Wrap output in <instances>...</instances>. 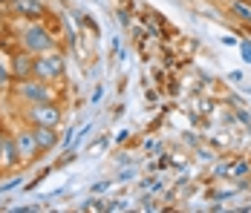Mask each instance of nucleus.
Returning <instances> with one entry per match:
<instances>
[{
	"instance_id": "obj_14",
	"label": "nucleus",
	"mask_w": 251,
	"mask_h": 213,
	"mask_svg": "<svg viewBox=\"0 0 251 213\" xmlns=\"http://www.w3.org/2000/svg\"><path fill=\"white\" fill-rule=\"evenodd\" d=\"M234 118L240 121V124H246V130L251 133V113L246 107H234Z\"/></svg>"
},
{
	"instance_id": "obj_12",
	"label": "nucleus",
	"mask_w": 251,
	"mask_h": 213,
	"mask_svg": "<svg viewBox=\"0 0 251 213\" xmlns=\"http://www.w3.org/2000/svg\"><path fill=\"white\" fill-rule=\"evenodd\" d=\"M249 173H251V162H246V159L231 162V179H246Z\"/></svg>"
},
{
	"instance_id": "obj_8",
	"label": "nucleus",
	"mask_w": 251,
	"mask_h": 213,
	"mask_svg": "<svg viewBox=\"0 0 251 213\" xmlns=\"http://www.w3.org/2000/svg\"><path fill=\"white\" fill-rule=\"evenodd\" d=\"M24 162H21V153H18V144H15V136L6 133V142H3V153H0V173H15L21 170Z\"/></svg>"
},
{
	"instance_id": "obj_2",
	"label": "nucleus",
	"mask_w": 251,
	"mask_h": 213,
	"mask_svg": "<svg viewBox=\"0 0 251 213\" xmlns=\"http://www.w3.org/2000/svg\"><path fill=\"white\" fill-rule=\"evenodd\" d=\"M9 95L15 104H41V101H58V93H55V84L50 81H41V78H24V81H12L9 84Z\"/></svg>"
},
{
	"instance_id": "obj_6",
	"label": "nucleus",
	"mask_w": 251,
	"mask_h": 213,
	"mask_svg": "<svg viewBox=\"0 0 251 213\" xmlns=\"http://www.w3.org/2000/svg\"><path fill=\"white\" fill-rule=\"evenodd\" d=\"M9 18H18V21H47L50 18V9L44 0H12L9 3Z\"/></svg>"
},
{
	"instance_id": "obj_13",
	"label": "nucleus",
	"mask_w": 251,
	"mask_h": 213,
	"mask_svg": "<svg viewBox=\"0 0 251 213\" xmlns=\"http://www.w3.org/2000/svg\"><path fill=\"white\" fill-rule=\"evenodd\" d=\"M133 179H139V167L136 165H127L119 176H116V182H122V185H127V182H133Z\"/></svg>"
},
{
	"instance_id": "obj_9",
	"label": "nucleus",
	"mask_w": 251,
	"mask_h": 213,
	"mask_svg": "<svg viewBox=\"0 0 251 213\" xmlns=\"http://www.w3.org/2000/svg\"><path fill=\"white\" fill-rule=\"evenodd\" d=\"M32 133H35V142L44 156L61 147V127H32Z\"/></svg>"
},
{
	"instance_id": "obj_4",
	"label": "nucleus",
	"mask_w": 251,
	"mask_h": 213,
	"mask_svg": "<svg viewBox=\"0 0 251 213\" xmlns=\"http://www.w3.org/2000/svg\"><path fill=\"white\" fill-rule=\"evenodd\" d=\"M64 75H67V55L64 52L52 49V52H44L35 58V78L58 84V81H64Z\"/></svg>"
},
{
	"instance_id": "obj_26",
	"label": "nucleus",
	"mask_w": 251,
	"mask_h": 213,
	"mask_svg": "<svg viewBox=\"0 0 251 213\" xmlns=\"http://www.w3.org/2000/svg\"><path fill=\"white\" fill-rule=\"evenodd\" d=\"M243 93H246V98H249V101H251V87H246V90H243Z\"/></svg>"
},
{
	"instance_id": "obj_15",
	"label": "nucleus",
	"mask_w": 251,
	"mask_h": 213,
	"mask_svg": "<svg viewBox=\"0 0 251 213\" xmlns=\"http://www.w3.org/2000/svg\"><path fill=\"white\" fill-rule=\"evenodd\" d=\"M73 144H75V130H73V127H67V130L61 133V150H70Z\"/></svg>"
},
{
	"instance_id": "obj_23",
	"label": "nucleus",
	"mask_w": 251,
	"mask_h": 213,
	"mask_svg": "<svg viewBox=\"0 0 251 213\" xmlns=\"http://www.w3.org/2000/svg\"><path fill=\"white\" fill-rule=\"evenodd\" d=\"M101 95H104V87H96V90H93V104H99Z\"/></svg>"
},
{
	"instance_id": "obj_16",
	"label": "nucleus",
	"mask_w": 251,
	"mask_h": 213,
	"mask_svg": "<svg viewBox=\"0 0 251 213\" xmlns=\"http://www.w3.org/2000/svg\"><path fill=\"white\" fill-rule=\"evenodd\" d=\"M240 58H243V61H246V64H251V41L249 38H240Z\"/></svg>"
},
{
	"instance_id": "obj_5",
	"label": "nucleus",
	"mask_w": 251,
	"mask_h": 213,
	"mask_svg": "<svg viewBox=\"0 0 251 213\" xmlns=\"http://www.w3.org/2000/svg\"><path fill=\"white\" fill-rule=\"evenodd\" d=\"M12 136H15V144H18V153H21V162L26 165H32V162H38V156H44L41 153V147L35 142V133H32V127L29 124H18L15 130H12Z\"/></svg>"
},
{
	"instance_id": "obj_7",
	"label": "nucleus",
	"mask_w": 251,
	"mask_h": 213,
	"mask_svg": "<svg viewBox=\"0 0 251 213\" xmlns=\"http://www.w3.org/2000/svg\"><path fill=\"white\" fill-rule=\"evenodd\" d=\"M9 75H12V81L32 78V75H35V55L18 47L12 55H9Z\"/></svg>"
},
{
	"instance_id": "obj_25",
	"label": "nucleus",
	"mask_w": 251,
	"mask_h": 213,
	"mask_svg": "<svg viewBox=\"0 0 251 213\" xmlns=\"http://www.w3.org/2000/svg\"><path fill=\"white\" fill-rule=\"evenodd\" d=\"M6 133H9V130H6V127L0 124V153H3V142H6Z\"/></svg>"
},
{
	"instance_id": "obj_11",
	"label": "nucleus",
	"mask_w": 251,
	"mask_h": 213,
	"mask_svg": "<svg viewBox=\"0 0 251 213\" xmlns=\"http://www.w3.org/2000/svg\"><path fill=\"white\" fill-rule=\"evenodd\" d=\"M231 162H234V159H228V156H223V159H220V162H217V165H214V170H211V176H214V179H231Z\"/></svg>"
},
{
	"instance_id": "obj_22",
	"label": "nucleus",
	"mask_w": 251,
	"mask_h": 213,
	"mask_svg": "<svg viewBox=\"0 0 251 213\" xmlns=\"http://www.w3.org/2000/svg\"><path fill=\"white\" fill-rule=\"evenodd\" d=\"M119 21H122V24H130V12H127V9H119Z\"/></svg>"
},
{
	"instance_id": "obj_17",
	"label": "nucleus",
	"mask_w": 251,
	"mask_h": 213,
	"mask_svg": "<svg viewBox=\"0 0 251 213\" xmlns=\"http://www.w3.org/2000/svg\"><path fill=\"white\" fill-rule=\"evenodd\" d=\"M220 44H223V47H240V38H237V35H223Z\"/></svg>"
},
{
	"instance_id": "obj_21",
	"label": "nucleus",
	"mask_w": 251,
	"mask_h": 213,
	"mask_svg": "<svg viewBox=\"0 0 251 213\" xmlns=\"http://www.w3.org/2000/svg\"><path fill=\"white\" fill-rule=\"evenodd\" d=\"M125 142H130V130H122V133L116 136V144H125Z\"/></svg>"
},
{
	"instance_id": "obj_27",
	"label": "nucleus",
	"mask_w": 251,
	"mask_h": 213,
	"mask_svg": "<svg viewBox=\"0 0 251 213\" xmlns=\"http://www.w3.org/2000/svg\"><path fill=\"white\" fill-rule=\"evenodd\" d=\"M6 3H12V0H6Z\"/></svg>"
},
{
	"instance_id": "obj_3",
	"label": "nucleus",
	"mask_w": 251,
	"mask_h": 213,
	"mask_svg": "<svg viewBox=\"0 0 251 213\" xmlns=\"http://www.w3.org/2000/svg\"><path fill=\"white\" fill-rule=\"evenodd\" d=\"M18 118L29 127H61L64 124V107L61 101H41V104H26L18 113Z\"/></svg>"
},
{
	"instance_id": "obj_20",
	"label": "nucleus",
	"mask_w": 251,
	"mask_h": 213,
	"mask_svg": "<svg viewBox=\"0 0 251 213\" xmlns=\"http://www.w3.org/2000/svg\"><path fill=\"white\" fill-rule=\"evenodd\" d=\"M228 81H231V84H240V81H243V72H240V70L228 72Z\"/></svg>"
},
{
	"instance_id": "obj_18",
	"label": "nucleus",
	"mask_w": 251,
	"mask_h": 213,
	"mask_svg": "<svg viewBox=\"0 0 251 213\" xmlns=\"http://www.w3.org/2000/svg\"><path fill=\"white\" fill-rule=\"evenodd\" d=\"M18 185H21V179L15 176V179H9V182H3V185H0V193H9V190H15Z\"/></svg>"
},
{
	"instance_id": "obj_28",
	"label": "nucleus",
	"mask_w": 251,
	"mask_h": 213,
	"mask_svg": "<svg viewBox=\"0 0 251 213\" xmlns=\"http://www.w3.org/2000/svg\"><path fill=\"white\" fill-rule=\"evenodd\" d=\"M249 32H251V26H249Z\"/></svg>"
},
{
	"instance_id": "obj_10",
	"label": "nucleus",
	"mask_w": 251,
	"mask_h": 213,
	"mask_svg": "<svg viewBox=\"0 0 251 213\" xmlns=\"http://www.w3.org/2000/svg\"><path fill=\"white\" fill-rule=\"evenodd\" d=\"M226 9H228V15H231L234 21L251 26V3H246V0H228Z\"/></svg>"
},
{
	"instance_id": "obj_19",
	"label": "nucleus",
	"mask_w": 251,
	"mask_h": 213,
	"mask_svg": "<svg viewBox=\"0 0 251 213\" xmlns=\"http://www.w3.org/2000/svg\"><path fill=\"white\" fill-rule=\"evenodd\" d=\"M113 182H116V179H104V182H99V185H93V193H104Z\"/></svg>"
},
{
	"instance_id": "obj_1",
	"label": "nucleus",
	"mask_w": 251,
	"mask_h": 213,
	"mask_svg": "<svg viewBox=\"0 0 251 213\" xmlns=\"http://www.w3.org/2000/svg\"><path fill=\"white\" fill-rule=\"evenodd\" d=\"M18 47L32 52L35 58L58 49V38H55V29L50 26V21H26L24 29L18 32Z\"/></svg>"
},
{
	"instance_id": "obj_24",
	"label": "nucleus",
	"mask_w": 251,
	"mask_h": 213,
	"mask_svg": "<svg viewBox=\"0 0 251 213\" xmlns=\"http://www.w3.org/2000/svg\"><path fill=\"white\" fill-rule=\"evenodd\" d=\"M211 159H214L211 150H200V162H211Z\"/></svg>"
}]
</instances>
